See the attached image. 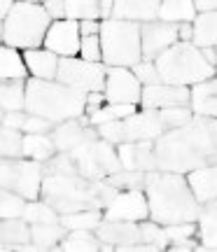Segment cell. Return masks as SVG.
<instances>
[{
  "label": "cell",
  "mask_w": 217,
  "mask_h": 252,
  "mask_svg": "<svg viewBox=\"0 0 217 252\" xmlns=\"http://www.w3.org/2000/svg\"><path fill=\"white\" fill-rule=\"evenodd\" d=\"M217 126L213 117H194L187 126L163 131L152 140L156 171L189 173L201 166H215Z\"/></svg>",
  "instance_id": "6da1fadb"
},
{
  "label": "cell",
  "mask_w": 217,
  "mask_h": 252,
  "mask_svg": "<svg viewBox=\"0 0 217 252\" xmlns=\"http://www.w3.org/2000/svg\"><path fill=\"white\" fill-rule=\"evenodd\" d=\"M119 189L110 187L105 180H87L82 175H42L40 194L42 201L49 203L59 215L77 213V210H91V208H105L117 196Z\"/></svg>",
  "instance_id": "7a4b0ae2"
},
{
  "label": "cell",
  "mask_w": 217,
  "mask_h": 252,
  "mask_svg": "<svg viewBox=\"0 0 217 252\" xmlns=\"http://www.w3.org/2000/svg\"><path fill=\"white\" fill-rule=\"evenodd\" d=\"M147 187V210L156 224H178L194 222L199 217L201 206L191 196L187 180L182 173H145Z\"/></svg>",
  "instance_id": "3957f363"
},
{
  "label": "cell",
  "mask_w": 217,
  "mask_h": 252,
  "mask_svg": "<svg viewBox=\"0 0 217 252\" xmlns=\"http://www.w3.org/2000/svg\"><path fill=\"white\" fill-rule=\"evenodd\" d=\"M24 108L28 115L42 117L52 124H61L68 119L82 117L87 108V94L63 87L59 82H45L33 77L26 82Z\"/></svg>",
  "instance_id": "277c9868"
},
{
  "label": "cell",
  "mask_w": 217,
  "mask_h": 252,
  "mask_svg": "<svg viewBox=\"0 0 217 252\" xmlns=\"http://www.w3.org/2000/svg\"><path fill=\"white\" fill-rule=\"evenodd\" d=\"M154 70L159 72L161 84L189 87L210 80L215 68L203 61V56L191 42H175L154 59Z\"/></svg>",
  "instance_id": "5b68a950"
},
{
  "label": "cell",
  "mask_w": 217,
  "mask_h": 252,
  "mask_svg": "<svg viewBox=\"0 0 217 252\" xmlns=\"http://www.w3.org/2000/svg\"><path fill=\"white\" fill-rule=\"evenodd\" d=\"M52 24L49 14L45 12L42 5L35 2H17L12 5L9 14L5 17L2 26V40L7 47L17 49H35L45 40L47 28Z\"/></svg>",
  "instance_id": "8992f818"
},
{
  "label": "cell",
  "mask_w": 217,
  "mask_h": 252,
  "mask_svg": "<svg viewBox=\"0 0 217 252\" xmlns=\"http://www.w3.org/2000/svg\"><path fill=\"white\" fill-rule=\"evenodd\" d=\"M100 59L112 68H128L140 63V24L108 19L98 31Z\"/></svg>",
  "instance_id": "52a82bcc"
},
{
  "label": "cell",
  "mask_w": 217,
  "mask_h": 252,
  "mask_svg": "<svg viewBox=\"0 0 217 252\" xmlns=\"http://www.w3.org/2000/svg\"><path fill=\"white\" fill-rule=\"evenodd\" d=\"M70 159L77 168V175L87 178V180H103L112 173L122 171L119 157L115 147L105 140H89V143L77 145L70 150Z\"/></svg>",
  "instance_id": "ba28073f"
},
{
  "label": "cell",
  "mask_w": 217,
  "mask_h": 252,
  "mask_svg": "<svg viewBox=\"0 0 217 252\" xmlns=\"http://www.w3.org/2000/svg\"><path fill=\"white\" fill-rule=\"evenodd\" d=\"M42 163L21 161L17 157H0V187L33 201L40 194Z\"/></svg>",
  "instance_id": "9c48e42d"
},
{
  "label": "cell",
  "mask_w": 217,
  "mask_h": 252,
  "mask_svg": "<svg viewBox=\"0 0 217 252\" xmlns=\"http://www.w3.org/2000/svg\"><path fill=\"white\" fill-rule=\"evenodd\" d=\"M105 72H108V68L100 63L80 61V59H59L54 80L75 91L93 94V91H100L105 87Z\"/></svg>",
  "instance_id": "30bf717a"
},
{
  "label": "cell",
  "mask_w": 217,
  "mask_h": 252,
  "mask_svg": "<svg viewBox=\"0 0 217 252\" xmlns=\"http://www.w3.org/2000/svg\"><path fill=\"white\" fill-rule=\"evenodd\" d=\"M178 26L175 24H163V21H150L140 26V59L152 61L166 52L168 47L178 42Z\"/></svg>",
  "instance_id": "8fae6325"
},
{
  "label": "cell",
  "mask_w": 217,
  "mask_h": 252,
  "mask_svg": "<svg viewBox=\"0 0 217 252\" xmlns=\"http://www.w3.org/2000/svg\"><path fill=\"white\" fill-rule=\"evenodd\" d=\"M147 198L140 194V189H128L117 191V196L105 206L103 220H115V222H140L147 220Z\"/></svg>",
  "instance_id": "7c38bea8"
},
{
  "label": "cell",
  "mask_w": 217,
  "mask_h": 252,
  "mask_svg": "<svg viewBox=\"0 0 217 252\" xmlns=\"http://www.w3.org/2000/svg\"><path fill=\"white\" fill-rule=\"evenodd\" d=\"M163 133V126L159 122V115L154 110L133 112L128 117L119 119V138L122 143H136V140H156Z\"/></svg>",
  "instance_id": "4fadbf2b"
},
{
  "label": "cell",
  "mask_w": 217,
  "mask_h": 252,
  "mask_svg": "<svg viewBox=\"0 0 217 252\" xmlns=\"http://www.w3.org/2000/svg\"><path fill=\"white\" fill-rule=\"evenodd\" d=\"M105 96L119 105H136L140 100V82L126 68H108L105 72Z\"/></svg>",
  "instance_id": "5bb4252c"
},
{
  "label": "cell",
  "mask_w": 217,
  "mask_h": 252,
  "mask_svg": "<svg viewBox=\"0 0 217 252\" xmlns=\"http://www.w3.org/2000/svg\"><path fill=\"white\" fill-rule=\"evenodd\" d=\"M42 42H45L47 52L59 54L61 59H72V56L80 52V31H77V21L61 19V21H56V24H49Z\"/></svg>",
  "instance_id": "9a60e30c"
},
{
  "label": "cell",
  "mask_w": 217,
  "mask_h": 252,
  "mask_svg": "<svg viewBox=\"0 0 217 252\" xmlns=\"http://www.w3.org/2000/svg\"><path fill=\"white\" fill-rule=\"evenodd\" d=\"M140 103L145 110L156 108H185L189 103L187 87H173V84H154L140 89Z\"/></svg>",
  "instance_id": "2e32d148"
},
{
  "label": "cell",
  "mask_w": 217,
  "mask_h": 252,
  "mask_svg": "<svg viewBox=\"0 0 217 252\" xmlns=\"http://www.w3.org/2000/svg\"><path fill=\"white\" fill-rule=\"evenodd\" d=\"M119 163L124 171H140L150 173L156 171L152 152V140H136V143H119Z\"/></svg>",
  "instance_id": "e0dca14e"
},
{
  "label": "cell",
  "mask_w": 217,
  "mask_h": 252,
  "mask_svg": "<svg viewBox=\"0 0 217 252\" xmlns=\"http://www.w3.org/2000/svg\"><path fill=\"white\" fill-rule=\"evenodd\" d=\"M96 128H84L82 122H75V119H68V122H61L59 126H54L52 131V143H54L56 152H70L77 145L89 143V140H98L96 138Z\"/></svg>",
  "instance_id": "ac0fdd59"
},
{
  "label": "cell",
  "mask_w": 217,
  "mask_h": 252,
  "mask_svg": "<svg viewBox=\"0 0 217 252\" xmlns=\"http://www.w3.org/2000/svg\"><path fill=\"white\" fill-rule=\"evenodd\" d=\"M159 0H119L112 2L110 17L115 21H131V24H150L156 21Z\"/></svg>",
  "instance_id": "d6986e66"
},
{
  "label": "cell",
  "mask_w": 217,
  "mask_h": 252,
  "mask_svg": "<svg viewBox=\"0 0 217 252\" xmlns=\"http://www.w3.org/2000/svg\"><path fill=\"white\" fill-rule=\"evenodd\" d=\"M96 238L110 245H131L140 241V229L136 222H115V220H100L96 224Z\"/></svg>",
  "instance_id": "ffe728a7"
},
{
  "label": "cell",
  "mask_w": 217,
  "mask_h": 252,
  "mask_svg": "<svg viewBox=\"0 0 217 252\" xmlns=\"http://www.w3.org/2000/svg\"><path fill=\"white\" fill-rule=\"evenodd\" d=\"M187 187H189L191 196L196 198L199 206L208 203V201H215V196H217V171H215V166H201V168L189 171Z\"/></svg>",
  "instance_id": "44dd1931"
},
{
  "label": "cell",
  "mask_w": 217,
  "mask_h": 252,
  "mask_svg": "<svg viewBox=\"0 0 217 252\" xmlns=\"http://www.w3.org/2000/svg\"><path fill=\"white\" fill-rule=\"evenodd\" d=\"M215 77L203 80L199 84H194V89L189 91V103H191V112H196L199 117H213L215 119L217 112V100H215Z\"/></svg>",
  "instance_id": "7402d4cb"
},
{
  "label": "cell",
  "mask_w": 217,
  "mask_h": 252,
  "mask_svg": "<svg viewBox=\"0 0 217 252\" xmlns=\"http://www.w3.org/2000/svg\"><path fill=\"white\" fill-rule=\"evenodd\" d=\"M26 65L28 70L33 72L35 80H45V82H54L56 77V65H59V59L52 52H42V49H28L26 52Z\"/></svg>",
  "instance_id": "603a6c76"
},
{
  "label": "cell",
  "mask_w": 217,
  "mask_h": 252,
  "mask_svg": "<svg viewBox=\"0 0 217 252\" xmlns=\"http://www.w3.org/2000/svg\"><path fill=\"white\" fill-rule=\"evenodd\" d=\"M196 19L194 12V2L191 0H166L159 2V12H156V21L163 24H189Z\"/></svg>",
  "instance_id": "cb8c5ba5"
},
{
  "label": "cell",
  "mask_w": 217,
  "mask_h": 252,
  "mask_svg": "<svg viewBox=\"0 0 217 252\" xmlns=\"http://www.w3.org/2000/svg\"><path fill=\"white\" fill-rule=\"evenodd\" d=\"M191 45L196 49H208L215 47L217 42V14L215 12H206L194 19V28H191Z\"/></svg>",
  "instance_id": "d4e9b609"
},
{
  "label": "cell",
  "mask_w": 217,
  "mask_h": 252,
  "mask_svg": "<svg viewBox=\"0 0 217 252\" xmlns=\"http://www.w3.org/2000/svg\"><path fill=\"white\" fill-rule=\"evenodd\" d=\"M21 154H26L35 161H47L49 157H54V143L47 133H26L21 135Z\"/></svg>",
  "instance_id": "484cf974"
},
{
  "label": "cell",
  "mask_w": 217,
  "mask_h": 252,
  "mask_svg": "<svg viewBox=\"0 0 217 252\" xmlns=\"http://www.w3.org/2000/svg\"><path fill=\"white\" fill-rule=\"evenodd\" d=\"M0 241L7 245V250H12L14 245L31 243V226L24 222L21 217H9L0 222Z\"/></svg>",
  "instance_id": "4316f807"
},
{
  "label": "cell",
  "mask_w": 217,
  "mask_h": 252,
  "mask_svg": "<svg viewBox=\"0 0 217 252\" xmlns=\"http://www.w3.org/2000/svg\"><path fill=\"white\" fill-rule=\"evenodd\" d=\"M201 220V238H203V250H215L217 248V206L215 201H208L203 203V208L199 210Z\"/></svg>",
  "instance_id": "83f0119b"
},
{
  "label": "cell",
  "mask_w": 217,
  "mask_h": 252,
  "mask_svg": "<svg viewBox=\"0 0 217 252\" xmlns=\"http://www.w3.org/2000/svg\"><path fill=\"white\" fill-rule=\"evenodd\" d=\"M24 94H26L24 80L0 82V110H5V112L24 110Z\"/></svg>",
  "instance_id": "f1b7e54d"
},
{
  "label": "cell",
  "mask_w": 217,
  "mask_h": 252,
  "mask_svg": "<svg viewBox=\"0 0 217 252\" xmlns=\"http://www.w3.org/2000/svg\"><path fill=\"white\" fill-rule=\"evenodd\" d=\"M100 241L91 234V229H70V234L61 238V250L68 252H96Z\"/></svg>",
  "instance_id": "f546056e"
},
{
  "label": "cell",
  "mask_w": 217,
  "mask_h": 252,
  "mask_svg": "<svg viewBox=\"0 0 217 252\" xmlns=\"http://www.w3.org/2000/svg\"><path fill=\"white\" fill-rule=\"evenodd\" d=\"M65 236V229L59 222L56 224H31V243L37 250H49L54 248Z\"/></svg>",
  "instance_id": "4dcf8cb0"
},
{
  "label": "cell",
  "mask_w": 217,
  "mask_h": 252,
  "mask_svg": "<svg viewBox=\"0 0 217 252\" xmlns=\"http://www.w3.org/2000/svg\"><path fill=\"white\" fill-rule=\"evenodd\" d=\"M26 77V65L24 59L9 49V47H0V82L5 80H24Z\"/></svg>",
  "instance_id": "1f68e13d"
},
{
  "label": "cell",
  "mask_w": 217,
  "mask_h": 252,
  "mask_svg": "<svg viewBox=\"0 0 217 252\" xmlns=\"http://www.w3.org/2000/svg\"><path fill=\"white\" fill-rule=\"evenodd\" d=\"M63 17L68 21H96L100 17L93 0H63Z\"/></svg>",
  "instance_id": "d6a6232c"
},
{
  "label": "cell",
  "mask_w": 217,
  "mask_h": 252,
  "mask_svg": "<svg viewBox=\"0 0 217 252\" xmlns=\"http://www.w3.org/2000/svg\"><path fill=\"white\" fill-rule=\"evenodd\" d=\"M21 220H26L28 224H56V222H59V213H56L49 203L33 198L31 203H26Z\"/></svg>",
  "instance_id": "836d02e7"
},
{
  "label": "cell",
  "mask_w": 217,
  "mask_h": 252,
  "mask_svg": "<svg viewBox=\"0 0 217 252\" xmlns=\"http://www.w3.org/2000/svg\"><path fill=\"white\" fill-rule=\"evenodd\" d=\"M103 215H100V210L96 208H91V210H77V213H68V215H61L59 217V224L63 226V229H96Z\"/></svg>",
  "instance_id": "e575fe53"
},
{
  "label": "cell",
  "mask_w": 217,
  "mask_h": 252,
  "mask_svg": "<svg viewBox=\"0 0 217 252\" xmlns=\"http://www.w3.org/2000/svg\"><path fill=\"white\" fill-rule=\"evenodd\" d=\"M128 115H133V105H119V103H110L105 108H96L89 115V122L93 126L105 124V122H117V119H124Z\"/></svg>",
  "instance_id": "d590c367"
},
{
  "label": "cell",
  "mask_w": 217,
  "mask_h": 252,
  "mask_svg": "<svg viewBox=\"0 0 217 252\" xmlns=\"http://www.w3.org/2000/svg\"><path fill=\"white\" fill-rule=\"evenodd\" d=\"M156 115H159V122H161L163 131L187 126L191 119H194V112H191L189 108H161Z\"/></svg>",
  "instance_id": "8d00e7d4"
},
{
  "label": "cell",
  "mask_w": 217,
  "mask_h": 252,
  "mask_svg": "<svg viewBox=\"0 0 217 252\" xmlns=\"http://www.w3.org/2000/svg\"><path fill=\"white\" fill-rule=\"evenodd\" d=\"M26 208V198L9 191V189L0 187V220H9V217H21Z\"/></svg>",
  "instance_id": "74e56055"
},
{
  "label": "cell",
  "mask_w": 217,
  "mask_h": 252,
  "mask_svg": "<svg viewBox=\"0 0 217 252\" xmlns=\"http://www.w3.org/2000/svg\"><path fill=\"white\" fill-rule=\"evenodd\" d=\"M103 180L115 189H140V187H145V173L124 171V168H122L119 173H112V175L103 178Z\"/></svg>",
  "instance_id": "f35d334b"
},
{
  "label": "cell",
  "mask_w": 217,
  "mask_h": 252,
  "mask_svg": "<svg viewBox=\"0 0 217 252\" xmlns=\"http://www.w3.org/2000/svg\"><path fill=\"white\" fill-rule=\"evenodd\" d=\"M0 157H21V133L0 126Z\"/></svg>",
  "instance_id": "ab89813d"
},
{
  "label": "cell",
  "mask_w": 217,
  "mask_h": 252,
  "mask_svg": "<svg viewBox=\"0 0 217 252\" xmlns=\"http://www.w3.org/2000/svg\"><path fill=\"white\" fill-rule=\"evenodd\" d=\"M133 77L140 82V87H154V84H161L159 72L154 70L152 61H140L133 65Z\"/></svg>",
  "instance_id": "60d3db41"
},
{
  "label": "cell",
  "mask_w": 217,
  "mask_h": 252,
  "mask_svg": "<svg viewBox=\"0 0 217 252\" xmlns=\"http://www.w3.org/2000/svg\"><path fill=\"white\" fill-rule=\"evenodd\" d=\"M138 229H140V243H152V245H159V248L166 245L163 229L156 222H143Z\"/></svg>",
  "instance_id": "b9f144b4"
},
{
  "label": "cell",
  "mask_w": 217,
  "mask_h": 252,
  "mask_svg": "<svg viewBox=\"0 0 217 252\" xmlns=\"http://www.w3.org/2000/svg\"><path fill=\"white\" fill-rule=\"evenodd\" d=\"M163 236L166 241H185V238H191L194 236V224L191 222H178V224H166L163 229Z\"/></svg>",
  "instance_id": "7bdbcfd3"
},
{
  "label": "cell",
  "mask_w": 217,
  "mask_h": 252,
  "mask_svg": "<svg viewBox=\"0 0 217 252\" xmlns=\"http://www.w3.org/2000/svg\"><path fill=\"white\" fill-rule=\"evenodd\" d=\"M80 52H82V59L89 63H98L100 61V42H98V35H89L84 37L80 42Z\"/></svg>",
  "instance_id": "ee69618b"
},
{
  "label": "cell",
  "mask_w": 217,
  "mask_h": 252,
  "mask_svg": "<svg viewBox=\"0 0 217 252\" xmlns=\"http://www.w3.org/2000/svg\"><path fill=\"white\" fill-rule=\"evenodd\" d=\"M52 122H47V119H42V117H35V115H28L26 117V122H24V131L26 133H49V128H52Z\"/></svg>",
  "instance_id": "f6af8a7d"
},
{
  "label": "cell",
  "mask_w": 217,
  "mask_h": 252,
  "mask_svg": "<svg viewBox=\"0 0 217 252\" xmlns=\"http://www.w3.org/2000/svg\"><path fill=\"white\" fill-rule=\"evenodd\" d=\"M28 115H24V110H17V112H2V119H0V126L5 128H12V131H19L24 122H26Z\"/></svg>",
  "instance_id": "bcb514c9"
},
{
  "label": "cell",
  "mask_w": 217,
  "mask_h": 252,
  "mask_svg": "<svg viewBox=\"0 0 217 252\" xmlns=\"http://www.w3.org/2000/svg\"><path fill=\"white\" fill-rule=\"evenodd\" d=\"M42 7H45V12L49 14V19L54 17V19H59V21L63 19V0H47Z\"/></svg>",
  "instance_id": "7dc6e473"
},
{
  "label": "cell",
  "mask_w": 217,
  "mask_h": 252,
  "mask_svg": "<svg viewBox=\"0 0 217 252\" xmlns=\"http://www.w3.org/2000/svg\"><path fill=\"white\" fill-rule=\"evenodd\" d=\"M77 31H80V33H84V37L96 35V33L100 31V24H98V21H80V24H77Z\"/></svg>",
  "instance_id": "c3c4849f"
},
{
  "label": "cell",
  "mask_w": 217,
  "mask_h": 252,
  "mask_svg": "<svg viewBox=\"0 0 217 252\" xmlns=\"http://www.w3.org/2000/svg\"><path fill=\"white\" fill-rule=\"evenodd\" d=\"M217 5H215V0L210 2V0H196L194 2V12H201V14H206V12H215Z\"/></svg>",
  "instance_id": "681fc988"
},
{
  "label": "cell",
  "mask_w": 217,
  "mask_h": 252,
  "mask_svg": "<svg viewBox=\"0 0 217 252\" xmlns=\"http://www.w3.org/2000/svg\"><path fill=\"white\" fill-rule=\"evenodd\" d=\"M196 245H194V241L191 238H185V241H175L173 243V250L175 252H189V250H194Z\"/></svg>",
  "instance_id": "f907efd6"
},
{
  "label": "cell",
  "mask_w": 217,
  "mask_h": 252,
  "mask_svg": "<svg viewBox=\"0 0 217 252\" xmlns=\"http://www.w3.org/2000/svg\"><path fill=\"white\" fill-rule=\"evenodd\" d=\"M98 12H100V17H105V21L110 19V12H112V2H98Z\"/></svg>",
  "instance_id": "816d5d0a"
},
{
  "label": "cell",
  "mask_w": 217,
  "mask_h": 252,
  "mask_svg": "<svg viewBox=\"0 0 217 252\" xmlns=\"http://www.w3.org/2000/svg\"><path fill=\"white\" fill-rule=\"evenodd\" d=\"M9 9H12V2H9V0H0V19L7 17Z\"/></svg>",
  "instance_id": "f5cc1de1"
},
{
  "label": "cell",
  "mask_w": 217,
  "mask_h": 252,
  "mask_svg": "<svg viewBox=\"0 0 217 252\" xmlns=\"http://www.w3.org/2000/svg\"><path fill=\"white\" fill-rule=\"evenodd\" d=\"M5 250H7V245H5L2 241H0V252H5Z\"/></svg>",
  "instance_id": "db71d44e"
}]
</instances>
